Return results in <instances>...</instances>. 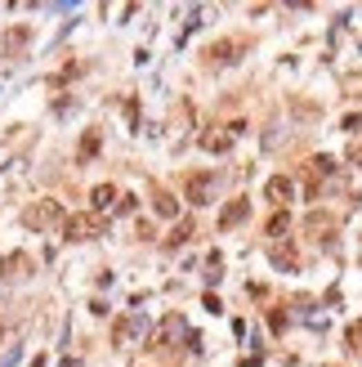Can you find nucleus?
Returning <instances> with one entry per match:
<instances>
[{
    "mask_svg": "<svg viewBox=\"0 0 362 367\" xmlns=\"http://www.w3.org/2000/svg\"><path fill=\"white\" fill-rule=\"evenodd\" d=\"M59 220H63V206L50 202V197L23 211V224H27V229H50V224H59Z\"/></svg>",
    "mask_w": 362,
    "mask_h": 367,
    "instance_id": "1",
    "label": "nucleus"
},
{
    "mask_svg": "<svg viewBox=\"0 0 362 367\" xmlns=\"http://www.w3.org/2000/svg\"><path fill=\"white\" fill-rule=\"evenodd\" d=\"M99 233V220L94 215H72L68 224H63V238L68 242H85V238H94Z\"/></svg>",
    "mask_w": 362,
    "mask_h": 367,
    "instance_id": "2",
    "label": "nucleus"
},
{
    "mask_svg": "<svg viewBox=\"0 0 362 367\" xmlns=\"http://www.w3.org/2000/svg\"><path fill=\"white\" fill-rule=\"evenodd\" d=\"M264 193H269V202L278 206V211H287V202L295 197V184L287 180V175H273V180L264 184Z\"/></svg>",
    "mask_w": 362,
    "mask_h": 367,
    "instance_id": "3",
    "label": "nucleus"
},
{
    "mask_svg": "<svg viewBox=\"0 0 362 367\" xmlns=\"http://www.w3.org/2000/svg\"><path fill=\"white\" fill-rule=\"evenodd\" d=\"M246 215H251V202H246V197H233V202L224 206V215H219V229H233V224H242Z\"/></svg>",
    "mask_w": 362,
    "mask_h": 367,
    "instance_id": "4",
    "label": "nucleus"
},
{
    "mask_svg": "<svg viewBox=\"0 0 362 367\" xmlns=\"http://www.w3.org/2000/svg\"><path fill=\"white\" fill-rule=\"evenodd\" d=\"M202 148L206 153H228V148H233V130H206Z\"/></svg>",
    "mask_w": 362,
    "mask_h": 367,
    "instance_id": "5",
    "label": "nucleus"
},
{
    "mask_svg": "<svg viewBox=\"0 0 362 367\" xmlns=\"http://www.w3.org/2000/svg\"><path fill=\"white\" fill-rule=\"evenodd\" d=\"M273 265H278V269H287V274H291L295 265H300V256H295V247H291L287 238H282L278 247H273Z\"/></svg>",
    "mask_w": 362,
    "mask_h": 367,
    "instance_id": "6",
    "label": "nucleus"
},
{
    "mask_svg": "<svg viewBox=\"0 0 362 367\" xmlns=\"http://www.w3.org/2000/svg\"><path fill=\"white\" fill-rule=\"evenodd\" d=\"M152 206H157V215H161V220H175V215H179V202L166 193V188H157V193H152Z\"/></svg>",
    "mask_w": 362,
    "mask_h": 367,
    "instance_id": "7",
    "label": "nucleus"
},
{
    "mask_svg": "<svg viewBox=\"0 0 362 367\" xmlns=\"http://www.w3.org/2000/svg\"><path fill=\"white\" fill-rule=\"evenodd\" d=\"M112 202H117V188H112V184H99V188L90 193V206H94V211H108Z\"/></svg>",
    "mask_w": 362,
    "mask_h": 367,
    "instance_id": "8",
    "label": "nucleus"
},
{
    "mask_svg": "<svg viewBox=\"0 0 362 367\" xmlns=\"http://www.w3.org/2000/svg\"><path fill=\"white\" fill-rule=\"evenodd\" d=\"M27 269H32L27 256H5V260H0V274H5V278H18V274H27Z\"/></svg>",
    "mask_w": 362,
    "mask_h": 367,
    "instance_id": "9",
    "label": "nucleus"
},
{
    "mask_svg": "<svg viewBox=\"0 0 362 367\" xmlns=\"http://www.w3.org/2000/svg\"><path fill=\"white\" fill-rule=\"evenodd\" d=\"M206 193H211V175H193L188 180V202H206Z\"/></svg>",
    "mask_w": 362,
    "mask_h": 367,
    "instance_id": "10",
    "label": "nucleus"
},
{
    "mask_svg": "<svg viewBox=\"0 0 362 367\" xmlns=\"http://www.w3.org/2000/svg\"><path fill=\"white\" fill-rule=\"evenodd\" d=\"M233 54H242V45H237V41H219L211 50V63H233Z\"/></svg>",
    "mask_w": 362,
    "mask_h": 367,
    "instance_id": "11",
    "label": "nucleus"
},
{
    "mask_svg": "<svg viewBox=\"0 0 362 367\" xmlns=\"http://www.w3.org/2000/svg\"><path fill=\"white\" fill-rule=\"evenodd\" d=\"M287 229H291V215H287V211H273V215H269V238L282 242V233H287Z\"/></svg>",
    "mask_w": 362,
    "mask_h": 367,
    "instance_id": "12",
    "label": "nucleus"
},
{
    "mask_svg": "<svg viewBox=\"0 0 362 367\" xmlns=\"http://www.w3.org/2000/svg\"><path fill=\"white\" fill-rule=\"evenodd\" d=\"M304 229H309V233H331V229H336V220H331V215H309V224H304Z\"/></svg>",
    "mask_w": 362,
    "mask_h": 367,
    "instance_id": "13",
    "label": "nucleus"
},
{
    "mask_svg": "<svg viewBox=\"0 0 362 367\" xmlns=\"http://www.w3.org/2000/svg\"><path fill=\"white\" fill-rule=\"evenodd\" d=\"M188 238H193V224H179V229H175V233L166 238V247H184Z\"/></svg>",
    "mask_w": 362,
    "mask_h": 367,
    "instance_id": "14",
    "label": "nucleus"
},
{
    "mask_svg": "<svg viewBox=\"0 0 362 367\" xmlns=\"http://www.w3.org/2000/svg\"><path fill=\"white\" fill-rule=\"evenodd\" d=\"M313 175H322V180H327V175H336V162H331V157H313Z\"/></svg>",
    "mask_w": 362,
    "mask_h": 367,
    "instance_id": "15",
    "label": "nucleus"
},
{
    "mask_svg": "<svg viewBox=\"0 0 362 367\" xmlns=\"http://www.w3.org/2000/svg\"><path fill=\"white\" fill-rule=\"evenodd\" d=\"M94 153H99V135L90 130V135L81 139V162H85V157H94Z\"/></svg>",
    "mask_w": 362,
    "mask_h": 367,
    "instance_id": "16",
    "label": "nucleus"
},
{
    "mask_svg": "<svg viewBox=\"0 0 362 367\" xmlns=\"http://www.w3.org/2000/svg\"><path fill=\"white\" fill-rule=\"evenodd\" d=\"M345 341L354 345V350H362V323H354V327H349V332H345Z\"/></svg>",
    "mask_w": 362,
    "mask_h": 367,
    "instance_id": "17",
    "label": "nucleus"
},
{
    "mask_svg": "<svg viewBox=\"0 0 362 367\" xmlns=\"http://www.w3.org/2000/svg\"><path fill=\"white\" fill-rule=\"evenodd\" d=\"M349 162H362V144H354V148H349Z\"/></svg>",
    "mask_w": 362,
    "mask_h": 367,
    "instance_id": "18",
    "label": "nucleus"
}]
</instances>
